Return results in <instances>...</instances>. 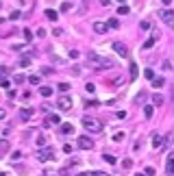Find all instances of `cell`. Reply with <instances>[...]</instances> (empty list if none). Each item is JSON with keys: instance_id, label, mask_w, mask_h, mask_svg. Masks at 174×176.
<instances>
[{"instance_id": "cell-1", "label": "cell", "mask_w": 174, "mask_h": 176, "mask_svg": "<svg viewBox=\"0 0 174 176\" xmlns=\"http://www.w3.org/2000/svg\"><path fill=\"white\" fill-rule=\"evenodd\" d=\"M87 63H89L91 68H96V70H107V68H113V61H111V59H107V57H102V54H96V52H89Z\"/></svg>"}, {"instance_id": "cell-2", "label": "cell", "mask_w": 174, "mask_h": 176, "mask_svg": "<svg viewBox=\"0 0 174 176\" xmlns=\"http://www.w3.org/2000/svg\"><path fill=\"white\" fill-rule=\"evenodd\" d=\"M83 126H85L89 133H102V124L94 118H83Z\"/></svg>"}, {"instance_id": "cell-3", "label": "cell", "mask_w": 174, "mask_h": 176, "mask_svg": "<svg viewBox=\"0 0 174 176\" xmlns=\"http://www.w3.org/2000/svg\"><path fill=\"white\" fill-rule=\"evenodd\" d=\"M50 159H54V150H50V148H42V150H37V161H50Z\"/></svg>"}, {"instance_id": "cell-4", "label": "cell", "mask_w": 174, "mask_h": 176, "mask_svg": "<svg viewBox=\"0 0 174 176\" xmlns=\"http://www.w3.org/2000/svg\"><path fill=\"white\" fill-rule=\"evenodd\" d=\"M57 107H59L61 111H70V109H72V98H70V96H59Z\"/></svg>"}, {"instance_id": "cell-5", "label": "cell", "mask_w": 174, "mask_h": 176, "mask_svg": "<svg viewBox=\"0 0 174 176\" xmlns=\"http://www.w3.org/2000/svg\"><path fill=\"white\" fill-rule=\"evenodd\" d=\"M76 143H79V148H81V150H91V148H94V141H91L87 135H81V137L76 139Z\"/></svg>"}, {"instance_id": "cell-6", "label": "cell", "mask_w": 174, "mask_h": 176, "mask_svg": "<svg viewBox=\"0 0 174 176\" xmlns=\"http://www.w3.org/2000/svg\"><path fill=\"white\" fill-rule=\"evenodd\" d=\"M159 18L166 22V26L174 28V11H168V9H166V11H161V13H159Z\"/></svg>"}, {"instance_id": "cell-7", "label": "cell", "mask_w": 174, "mask_h": 176, "mask_svg": "<svg viewBox=\"0 0 174 176\" xmlns=\"http://www.w3.org/2000/svg\"><path fill=\"white\" fill-rule=\"evenodd\" d=\"M113 50H115V54H120L122 59H126V57H129V48L122 44V42H113Z\"/></svg>"}, {"instance_id": "cell-8", "label": "cell", "mask_w": 174, "mask_h": 176, "mask_svg": "<svg viewBox=\"0 0 174 176\" xmlns=\"http://www.w3.org/2000/svg\"><path fill=\"white\" fill-rule=\"evenodd\" d=\"M166 172H168V176H174V152L168 157V161H166Z\"/></svg>"}, {"instance_id": "cell-9", "label": "cell", "mask_w": 174, "mask_h": 176, "mask_svg": "<svg viewBox=\"0 0 174 176\" xmlns=\"http://www.w3.org/2000/svg\"><path fill=\"white\" fill-rule=\"evenodd\" d=\"M161 143L166 146V137H161V135H152V148H155V150H159V148H161Z\"/></svg>"}, {"instance_id": "cell-10", "label": "cell", "mask_w": 174, "mask_h": 176, "mask_svg": "<svg viewBox=\"0 0 174 176\" xmlns=\"http://www.w3.org/2000/svg\"><path fill=\"white\" fill-rule=\"evenodd\" d=\"M107 28H109V24H105V22H94V31H96L98 35L107 33Z\"/></svg>"}, {"instance_id": "cell-11", "label": "cell", "mask_w": 174, "mask_h": 176, "mask_svg": "<svg viewBox=\"0 0 174 176\" xmlns=\"http://www.w3.org/2000/svg\"><path fill=\"white\" fill-rule=\"evenodd\" d=\"M54 124H61V120H59V115H57V113L48 115V118H46V124H44V126H54Z\"/></svg>"}, {"instance_id": "cell-12", "label": "cell", "mask_w": 174, "mask_h": 176, "mask_svg": "<svg viewBox=\"0 0 174 176\" xmlns=\"http://www.w3.org/2000/svg\"><path fill=\"white\" fill-rule=\"evenodd\" d=\"M46 18H48V20H52V22H54V20H59V13H57V11H54V9H46Z\"/></svg>"}, {"instance_id": "cell-13", "label": "cell", "mask_w": 174, "mask_h": 176, "mask_svg": "<svg viewBox=\"0 0 174 176\" xmlns=\"http://www.w3.org/2000/svg\"><path fill=\"white\" fill-rule=\"evenodd\" d=\"M20 118H22V120H31V118H33V109H22V111H20Z\"/></svg>"}, {"instance_id": "cell-14", "label": "cell", "mask_w": 174, "mask_h": 176, "mask_svg": "<svg viewBox=\"0 0 174 176\" xmlns=\"http://www.w3.org/2000/svg\"><path fill=\"white\" fill-rule=\"evenodd\" d=\"M155 42H157V35H152L150 39H146V42H144V46H141V48H144V50H148V48H152V46H155Z\"/></svg>"}, {"instance_id": "cell-15", "label": "cell", "mask_w": 174, "mask_h": 176, "mask_svg": "<svg viewBox=\"0 0 174 176\" xmlns=\"http://www.w3.org/2000/svg\"><path fill=\"white\" fill-rule=\"evenodd\" d=\"M144 76H146L148 81H155V78H157V76H155V70H150V68H146V70H144Z\"/></svg>"}, {"instance_id": "cell-16", "label": "cell", "mask_w": 174, "mask_h": 176, "mask_svg": "<svg viewBox=\"0 0 174 176\" xmlns=\"http://www.w3.org/2000/svg\"><path fill=\"white\" fill-rule=\"evenodd\" d=\"M39 93H42L44 98H50V96H52V87H46V85H44V87L39 89Z\"/></svg>"}, {"instance_id": "cell-17", "label": "cell", "mask_w": 174, "mask_h": 176, "mask_svg": "<svg viewBox=\"0 0 174 176\" xmlns=\"http://www.w3.org/2000/svg\"><path fill=\"white\" fill-rule=\"evenodd\" d=\"M61 133H63V135H70V133H74V126H72V124H63V126H61Z\"/></svg>"}, {"instance_id": "cell-18", "label": "cell", "mask_w": 174, "mask_h": 176, "mask_svg": "<svg viewBox=\"0 0 174 176\" xmlns=\"http://www.w3.org/2000/svg\"><path fill=\"white\" fill-rule=\"evenodd\" d=\"M102 159H105L107 163H111V165H115V163H118V159H115L113 154H102Z\"/></svg>"}, {"instance_id": "cell-19", "label": "cell", "mask_w": 174, "mask_h": 176, "mask_svg": "<svg viewBox=\"0 0 174 176\" xmlns=\"http://www.w3.org/2000/svg\"><path fill=\"white\" fill-rule=\"evenodd\" d=\"M137 74H139V72H137V65H135V63H130V81H135V78H137Z\"/></svg>"}, {"instance_id": "cell-20", "label": "cell", "mask_w": 174, "mask_h": 176, "mask_svg": "<svg viewBox=\"0 0 174 176\" xmlns=\"http://www.w3.org/2000/svg\"><path fill=\"white\" fill-rule=\"evenodd\" d=\"M152 104H163V96L161 93H155L152 96Z\"/></svg>"}, {"instance_id": "cell-21", "label": "cell", "mask_w": 174, "mask_h": 176, "mask_svg": "<svg viewBox=\"0 0 174 176\" xmlns=\"http://www.w3.org/2000/svg\"><path fill=\"white\" fill-rule=\"evenodd\" d=\"M22 35H24V42H31V39H33V33H31L28 28H24V31H22Z\"/></svg>"}, {"instance_id": "cell-22", "label": "cell", "mask_w": 174, "mask_h": 176, "mask_svg": "<svg viewBox=\"0 0 174 176\" xmlns=\"http://www.w3.org/2000/svg\"><path fill=\"white\" fill-rule=\"evenodd\" d=\"M39 81H42V78H39L37 74H33V76H28V83H31V85H39Z\"/></svg>"}, {"instance_id": "cell-23", "label": "cell", "mask_w": 174, "mask_h": 176, "mask_svg": "<svg viewBox=\"0 0 174 176\" xmlns=\"http://www.w3.org/2000/svg\"><path fill=\"white\" fill-rule=\"evenodd\" d=\"M163 83H166L163 78H155V81H152V87H155V89H159V87H163Z\"/></svg>"}, {"instance_id": "cell-24", "label": "cell", "mask_w": 174, "mask_h": 176, "mask_svg": "<svg viewBox=\"0 0 174 176\" xmlns=\"http://www.w3.org/2000/svg\"><path fill=\"white\" fill-rule=\"evenodd\" d=\"M35 143H37V146H39V148H46V137H44V135H39V137H37V141H35Z\"/></svg>"}, {"instance_id": "cell-25", "label": "cell", "mask_w": 174, "mask_h": 176, "mask_svg": "<svg viewBox=\"0 0 174 176\" xmlns=\"http://www.w3.org/2000/svg\"><path fill=\"white\" fill-rule=\"evenodd\" d=\"M144 115H146V120H150L152 118V107H144Z\"/></svg>"}, {"instance_id": "cell-26", "label": "cell", "mask_w": 174, "mask_h": 176, "mask_svg": "<svg viewBox=\"0 0 174 176\" xmlns=\"http://www.w3.org/2000/svg\"><path fill=\"white\" fill-rule=\"evenodd\" d=\"M20 65H22V68L31 65V59H28V57H22V59H20Z\"/></svg>"}, {"instance_id": "cell-27", "label": "cell", "mask_w": 174, "mask_h": 176, "mask_svg": "<svg viewBox=\"0 0 174 176\" xmlns=\"http://www.w3.org/2000/svg\"><path fill=\"white\" fill-rule=\"evenodd\" d=\"M20 159H22V152H20V150H15V152L11 154V161H20Z\"/></svg>"}, {"instance_id": "cell-28", "label": "cell", "mask_w": 174, "mask_h": 176, "mask_svg": "<svg viewBox=\"0 0 174 176\" xmlns=\"http://www.w3.org/2000/svg\"><path fill=\"white\" fill-rule=\"evenodd\" d=\"M7 150H9V141H2V143H0V154H4Z\"/></svg>"}, {"instance_id": "cell-29", "label": "cell", "mask_w": 174, "mask_h": 176, "mask_svg": "<svg viewBox=\"0 0 174 176\" xmlns=\"http://www.w3.org/2000/svg\"><path fill=\"white\" fill-rule=\"evenodd\" d=\"M118 13H120V15H126V13H129V7H126V4H122V7L118 9Z\"/></svg>"}, {"instance_id": "cell-30", "label": "cell", "mask_w": 174, "mask_h": 176, "mask_svg": "<svg viewBox=\"0 0 174 176\" xmlns=\"http://www.w3.org/2000/svg\"><path fill=\"white\" fill-rule=\"evenodd\" d=\"M0 85H2V87L7 89V91H9V89H11V83H9V81H7V78H2V81H0Z\"/></svg>"}, {"instance_id": "cell-31", "label": "cell", "mask_w": 174, "mask_h": 176, "mask_svg": "<svg viewBox=\"0 0 174 176\" xmlns=\"http://www.w3.org/2000/svg\"><path fill=\"white\" fill-rule=\"evenodd\" d=\"M68 89H70V85H68V83H61V85H59V91H61V93H65Z\"/></svg>"}, {"instance_id": "cell-32", "label": "cell", "mask_w": 174, "mask_h": 176, "mask_svg": "<svg viewBox=\"0 0 174 176\" xmlns=\"http://www.w3.org/2000/svg\"><path fill=\"white\" fill-rule=\"evenodd\" d=\"M122 168H124V170H130V168H133V161H130V159H126V161L122 163Z\"/></svg>"}, {"instance_id": "cell-33", "label": "cell", "mask_w": 174, "mask_h": 176, "mask_svg": "<svg viewBox=\"0 0 174 176\" xmlns=\"http://www.w3.org/2000/svg\"><path fill=\"white\" fill-rule=\"evenodd\" d=\"M122 139H124V133H115L113 135V141H122Z\"/></svg>"}, {"instance_id": "cell-34", "label": "cell", "mask_w": 174, "mask_h": 176, "mask_svg": "<svg viewBox=\"0 0 174 176\" xmlns=\"http://www.w3.org/2000/svg\"><path fill=\"white\" fill-rule=\"evenodd\" d=\"M85 91H89V93H94V91H96V87H94V83H87V85H85Z\"/></svg>"}, {"instance_id": "cell-35", "label": "cell", "mask_w": 174, "mask_h": 176, "mask_svg": "<svg viewBox=\"0 0 174 176\" xmlns=\"http://www.w3.org/2000/svg\"><path fill=\"white\" fill-rule=\"evenodd\" d=\"M70 9H72L70 2H63V4H61V11H70Z\"/></svg>"}, {"instance_id": "cell-36", "label": "cell", "mask_w": 174, "mask_h": 176, "mask_svg": "<svg viewBox=\"0 0 174 176\" xmlns=\"http://www.w3.org/2000/svg\"><path fill=\"white\" fill-rule=\"evenodd\" d=\"M9 20H20V11H13V13L9 15Z\"/></svg>"}, {"instance_id": "cell-37", "label": "cell", "mask_w": 174, "mask_h": 176, "mask_svg": "<svg viewBox=\"0 0 174 176\" xmlns=\"http://www.w3.org/2000/svg\"><path fill=\"white\" fill-rule=\"evenodd\" d=\"M109 26H111V28H118L120 22H118V20H109Z\"/></svg>"}, {"instance_id": "cell-38", "label": "cell", "mask_w": 174, "mask_h": 176, "mask_svg": "<svg viewBox=\"0 0 174 176\" xmlns=\"http://www.w3.org/2000/svg\"><path fill=\"white\" fill-rule=\"evenodd\" d=\"M139 26H141V28H144V31H148V28H150V22H146V20H144V22H141V24H139Z\"/></svg>"}, {"instance_id": "cell-39", "label": "cell", "mask_w": 174, "mask_h": 176, "mask_svg": "<svg viewBox=\"0 0 174 176\" xmlns=\"http://www.w3.org/2000/svg\"><path fill=\"white\" fill-rule=\"evenodd\" d=\"M144 98H146V91H141V93H137V98H135V100H137V102H141Z\"/></svg>"}, {"instance_id": "cell-40", "label": "cell", "mask_w": 174, "mask_h": 176, "mask_svg": "<svg viewBox=\"0 0 174 176\" xmlns=\"http://www.w3.org/2000/svg\"><path fill=\"white\" fill-rule=\"evenodd\" d=\"M63 152H65V154H70V152H72V146H70V143H65V146H63Z\"/></svg>"}, {"instance_id": "cell-41", "label": "cell", "mask_w": 174, "mask_h": 176, "mask_svg": "<svg viewBox=\"0 0 174 176\" xmlns=\"http://www.w3.org/2000/svg\"><path fill=\"white\" fill-rule=\"evenodd\" d=\"M85 107H87V109H94V107H98V102H96V100H91V102H87Z\"/></svg>"}, {"instance_id": "cell-42", "label": "cell", "mask_w": 174, "mask_h": 176, "mask_svg": "<svg viewBox=\"0 0 174 176\" xmlns=\"http://www.w3.org/2000/svg\"><path fill=\"white\" fill-rule=\"evenodd\" d=\"M144 174H148V176H152V174H155V168H146V170H144Z\"/></svg>"}, {"instance_id": "cell-43", "label": "cell", "mask_w": 174, "mask_h": 176, "mask_svg": "<svg viewBox=\"0 0 174 176\" xmlns=\"http://www.w3.org/2000/svg\"><path fill=\"white\" fill-rule=\"evenodd\" d=\"M70 57L72 59H79V50H70Z\"/></svg>"}, {"instance_id": "cell-44", "label": "cell", "mask_w": 174, "mask_h": 176, "mask_svg": "<svg viewBox=\"0 0 174 176\" xmlns=\"http://www.w3.org/2000/svg\"><path fill=\"white\" fill-rule=\"evenodd\" d=\"M15 83H24V76L22 74H15Z\"/></svg>"}, {"instance_id": "cell-45", "label": "cell", "mask_w": 174, "mask_h": 176, "mask_svg": "<svg viewBox=\"0 0 174 176\" xmlns=\"http://www.w3.org/2000/svg\"><path fill=\"white\" fill-rule=\"evenodd\" d=\"M91 176H111V174H107V172H94Z\"/></svg>"}, {"instance_id": "cell-46", "label": "cell", "mask_w": 174, "mask_h": 176, "mask_svg": "<svg viewBox=\"0 0 174 176\" xmlns=\"http://www.w3.org/2000/svg\"><path fill=\"white\" fill-rule=\"evenodd\" d=\"M4 115H7V111H4V109H0V120H2Z\"/></svg>"}, {"instance_id": "cell-47", "label": "cell", "mask_w": 174, "mask_h": 176, "mask_svg": "<svg viewBox=\"0 0 174 176\" xmlns=\"http://www.w3.org/2000/svg\"><path fill=\"white\" fill-rule=\"evenodd\" d=\"M76 176H91V174H87V172H81V174H76Z\"/></svg>"}, {"instance_id": "cell-48", "label": "cell", "mask_w": 174, "mask_h": 176, "mask_svg": "<svg viewBox=\"0 0 174 176\" xmlns=\"http://www.w3.org/2000/svg\"><path fill=\"white\" fill-rule=\"evenodd\" d=\"M170 2H172V0H163V4H170Z\"/></svg>"}, {"instance_id": "cell-49", "label": "cell", "mask_w": 174, "mask_h": 176, "mask_svg": "<svg viewBox=\"0 0 174 176\" xmlns=\"http://www.w3.org/2000/svg\"><path fill=\"white\" fill-rule=\"evenodd\" d=\"M0 176H9V174H7V172H0Z\"/></svg>"}, {"instance_id": "cell-50", "label": "cell", "mask_w": 174, "mask_h": 176, "mask_svg": "<svg viewBox=\"0 0 174 176\" xmlns=\"http://www.w3.org/2000/svg\"><path fill=\"white\" fill-rule=\"evenodd\" d=\"M135 176H146V174H144V172H139V174H135Z\"/></svg>"}, {"instance_id": "cell-51", "label": "cell", "mask_w": 174, "mask_h": 176, "mask_svg": "<svg viewBox=\"0 0 174 176\" xmlns=\"http://www.w3.org/2000/svg\"><path fill=\"white\" fill-rule=\"evenodd\" d=\"M118 2H126V0H118Z\"/></svg>"}, {"instance_id": "cell-52", "label": "cell", "mask_w": 174, "mask_h": 176, "mask_svg": "<svg viewBox=\"0 0 174 176\" xmlns=\"http://www.w3.org/2000/svg\"><path fill=\"white\" fill-rule=\"evenodd\" d=\"M0 7H2V2H0Z\"/></svg>"}]
</instances>
